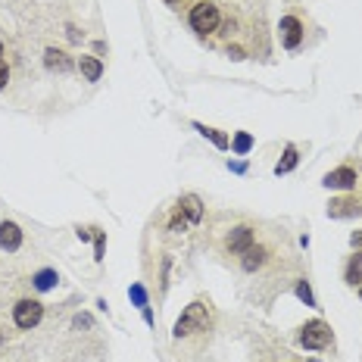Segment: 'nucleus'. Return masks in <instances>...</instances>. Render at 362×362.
<instances>
[{
  "mask_svg": "<svg viewBox=\"0 0 362 362\" xmlns=\"http://www.w3.org/2000/svg\"><path fill=\"white\" fill-rule=\"evenodd\" d=\"M210 325H212V312H210V306H206L203 300H194V303L187 306L184 312H181V319L175 321L172 334H175V338H187V334L206 331Z\"/></svg>",
  "mask_w": 362,
  "mask_h": 362,
  "instance_id": "nucleus-1",
  "label": "nucleus"
},
{
  "mask_svg": "<svg viewBox=\"0 0 362 362\" xmlns=\"http://www.w3.org/2000/svg\"><path fill=\"white\" fill-rule=\"evenodd\" d=\"M200 219H203V203H200L197 194H187V197L178 200V210L175 216H172V231H187L191 225H197Z\"/></svg>",
  "mask_w": 362,
  "mask_h": 362,
  "instance_id": "nucleus-2",
  "label": "nucleus"
},
{
  "mask_svg": "<svg viewBox=\"0 0 362 362\" xmlns=\"http://www.w3.org/2000/svg\"><path fill=\"white\" fill-rule=\"evenodd\" d=\"M187 22H191V29L197 31V35H212V31L219 29V22H222V16H219V6L216 3L203 0V3L191 6V16H187Z\"/></svg>",
  "mask_w": 362,
  "mask_h": 362,
  "instance_id": "nucleus-3",
  "label": "nucleus"
},
{
  "mask_svg": "<svg viewBox=\"0 0 362 362\" xmlns=\"http://www.w3.org/2000/svg\"><path fill=\"white\" fill-rule=\"evenodd\" d=\"M297 340H300V347H306V350H325V347L331 344V328H328L321 319H312L300 328Z\"/></svg>",
  "mask_w": 362,
  "mask_h": 362,
  "instance_id": "nucleus-4",
  "label": "nucleus"
},
{
  "mask_svg": "<svg viewBox=\"0 0 362 362\" xmlns=\"http://www.w3.org/2000/svg\"><path fill=\"white\" fill-rule=\"evenodd\" d=\"M44 319V306L38 303V300H19L16 306H13V321H16L19 328H35L38 321Z\"/></svg>",
  "mask_w": 362,
  "mask_h": 362,
  "instance_id": "nucleus-5",
  "label": "nucleus"
},
{
  "mask_svg": "<svg viewBox=\"0 0 362 362\" xmlns=\"http://www.w3.org/2000/svg\"><path fill=\"white\" fill-rule=\"evenodd\" d=\"M278 29H281V44H284L287 50H297L300 41H303V22H300L297 16H284Z\"/></svg>",
  "mask_w": 362,
  "mask_h": 362,
  "instance_id": "nucleus-6",
  "label": "nucleus"
},
{
  "mask_svg": "<svg viewBox=\"0 0 362 362\" xmlns=\"http://www.w3.org/2000/svg\"><path fill=\"white\" fill-rule=\"evenodd\" d=\"M325 187H334V191H350V187H356V172L350 169V166H340V169H331L321 181Z\"/></svg>",
  "mask_w": 362,
  "mask_h": 362,
  "instance_id": "nucleus-7",
  "label": "nucleus"
},
{
  "mask_svg": "<svg viewBox=\"0 0 362 362\" xmlns=\"http://www.w3.org/2000/svg\"><path fill=\"white\" fill-rule=\"evenodd\" d=\"M228 250L231 253H244V250H250L253 247V228L250 225H238V228H231L228 231Z\"/></svg>",
  "mask_w": 362,
  "mask_h": 362,
  "instance_id": "nucleus-8",
  "label": "nucleus"
},
{
  "mask_svg": "<svg viewBox=\"0 0 362 362\" xmlns=\"http://www.w3.org/2000/svg\"><path fill=\"white\" fill-rule=\"evenodd\" d=\"M22 247V228L16 222H0V250L16 253Z\"/></svg>",
  "mask_w": 362,
  "mask_h": 362,
  "instance_id": "nucleus-9",
  "label": "nucleus"
},
{
  "mask_svg": "<svg viewBox=\"0 0 362 362\" xmlns=\"http://www.w3.org/2000/svg\"><path fill=\"white\" fill-rule=\"evenodd\" d=\"M359 212H362V203L359 200H350V197L331 200V206H328V216L331 219H350V216H359Z\"/></svg>",
  "mask_w": 362,
  "mask_h": 362,
  "instance_id": "nucleus-10",
  "label": "nucleus"
},
{
  "mask_svg": "<svg viewBox=\"0 0 362 362\" xmlns=\"http://www.w3.org/2000/svg\"><path fill=\"white\" fill-rule=\"evenodd\" d=\"M266 256H269L266 247H250V250L240 253V266H244V272H256L266 266Z\"/></svg>",
  "mask_w": 362,
  "mask_h": 362,
  "instance_id": "nucleus-11",
  "label": "nucleus"
},
{
  "mask_svg": "<svg viewBox=\"0 0 362 362\" xmlns=\"http://www.w3.org/2000/svg\"><path fill=\"white\" fill-rule=\"evenodd\" d=\"M44 66H47V69L66 72V69H72V59L66 57L63 50H57V47H47V50H44Z\"/></svg>",
  "mask_w": 362,
  "mask_h": 362,
  "instance_id": "nucleus-12",
  "label": "nucleus"
},
{
  "mask_svg": "<svg viewBox=\"0 0 362 362\" xmlns=\"http://www.w3.org/2000/svg\"><path fill=\"white\" fill-rule=\"evenodd\" d=\"M78 69H82V75L88 82H100V75H103V63L97 57H82L78 59Z\"/></svg>",
  "mask_w": 362,
  "mask_h": 362,
  "instance_id": "nucleus-13",
  "label": "nucleus"
},
{
  "mask_svg": "<svg viewBox=\"0 0 362 362\" xmlns=\"http://www.w3.org/2000/svg\"><path fill=\"white\" fill-rule=\"evenodd\" d=\"M297 159H300V153H297V147L294 144H287L284 147V157L278 159V166H275V175H287V172L297 166Z\"/></svg>",
  "mask_w": 362,
  "mask_h": 362,
  "instance_id": "nucleus-14",
  "label": "nucleus"
},
{
  "mask_svg": "<svg viewBox=\"0 0 362 362\" xmlns=\"http://www.w3.org/2000/svg\"><path fill=\"white\" fill-rule=\"evenodd\" d=\"M194 129H197V131H200V135H203V138H210L212 144L219 147V150H228V138H225V135H222V131H219V129H210V125H203V122H194Z\"/></svg>",
  "mask_w": 362,
  "mask_h": 362,
  "instance_id": "nucleus-15",
  "label": "nucleus"
},
{
  "mask_svg": "<svg viewBox=\"0 0 362 362\" xmlns=\"http://www.w3.org/2000/svg\"><path fill=\"white\" fill-rule=\"evenodd\" d=\"M57 281H59V275L53 272V269H41V272L35 275V287H38V291H50Z\"/></svg>",
  "mask_w": 362,
  "mask_h": 362,
  "instance_id": "nucleus-16",
  "label": "nucleus"
},
{
  "mask_svg": "<svg viewBox=\"0 0 362 362\" xmlns=\"http://www.w3.org/2000/svg\"><path fill=\"white\" fill-rule=\"evenodd\" d=\"M347 281H350V284H362V253H356V256L347 263Z\"/></svg>",
  "mask_w": 362,
  "mask_h": 362,
  "instance_id": "nucleus-17",
  "label": "nucleus"
},
{
  "mask_svg": "<svg viewBox=\"0 0 362 362\" xmlns=\"http://www.w3.org/2000/svg\"><path fill=\"white\" fill-rule=\"evenodd\" d=\"M250 147H253V135H247V131H240V135H234V140H231V150L238 153V157H244V153H250Z\"/></svg>",
  "mask_w": 362,
  "mask_h": 362,
  "instance_id": "nucleus-18",
  "label": "nucleus"
},
{
  "mask_svg": "<svg viewBox=\"0 0 362 362\" xmlns=\"http://www.w3.org/2000/svg\"><path fill=\"white\" fill-rule=\"evenodd\" d=\"M297 297L303 300L306 306H312V310L319 306V303H316V294H312V287H310V281H306V278H303V281H297Z\"/></svg>",
  "mask_w": 362,
  "mask_h": 362,
  "instance_id": "nucleus-19",
  "label": "nucleus"
},
{
  "mask_svg": "<svg viewBox=\"0 0 362 362\" xmlns=\"http://www.w3.org/2000/svg\"><path fill=\"white\" fill-rule=\"evenodd\" d=\"M129 297H131V303H135L138 310H147V291H144V284H131Z\"/></svg>",
  "mask_w": 362,
  "mask_h": 362,
  "instance_id": "nucleus-20",
  "label": "nucleus"
},
{
  "mask_svg": "<svg viewBox=\"0 0 362 362\" xmlns=\"http://www.w3.org/2000/svg\"><path fill=\"white\" fill-rule=\"evenodd\" d=\"M103 250H106V234L100 231V234H97V240H94V259H97V263L103 259Z\"/></svg>",
  "mask_w": 362,
  "mask_h": 362,
  "instance_id": "nucleus-21",
  "label": "nucleus"
},
{
  "mask_svg": "<svg viewBox=\"0 0 362 362\" xmlns=\"http://www.w3.org/2000/svg\"><path fill=\"white\" fill-rule=\"evenodd\" d=\"M6 82H10V66L0 59V88H6Z\"/></svg>",
  "mask_w": 362,
  "mask_h": 362,
  "instance_id": "nucleus-22",
  "label": "nucleus"
},
{
  "mask_svg": "<svg viewBox=\"0 0 362 362\" xmlns=\"http://www.w3.org/2000/svg\"><path fill=\"white\" fill-rule=\"evenodd\" d=\"M350 244H353V250H356V253H362V231H353Z\"/></svg>",
  "mask_w": 362,
  "mask_h": 362,
  "instance_id": "nucleus-23",
  "label": "nucleus"
},
{
  "mask_svg": "<svg viewBox=\"0 0 362 362\" xmlns=\"http://www.w3.org/2000/svg\"><path fill=\"white\" fill-rule=\"evenodd\" d=\"M228 57H231V59H244V50H240V47H228Z\"/></svg>",
  "mask_w": 362,
  "mask_h": 362,
  "instance_id": "nucleus-24",
  "label": "nucleus"
},
{
  "mask_svg": "<svg viewBox=\"0 0 362 362\" xmlns=\"http://www.w3.org/2000/svg\"><path fill=\"white\" fill-rule=\"evenodd\" d=\"M166 3H181V0H166Z\"/></svg>",
  "mask_w": 362,
  "mask_h": 362,
  "instance_id": "nucleus-25",
  "label": "nucleus"
},
{
  "mask_svg": "<svg viewBox=\"0 0 362 362\" xmlns=\"http://www.w3.org/2000/svg\"><path fill=\"white\" fill-rule=\"evenodd\" d=\"M0 57H3V44H0Z\"/></svg>",
  "mask_w": 362,
  "mask_h": 362,
  "instance_id": "nucleus-26",
  "label": "nucleus"
},
{
  "mask_svg": "<svg viewBox=\"0 0 362 362\" xmlns=\"http://www.w3.org/2000/svg\"><path fill=\"white\" fill-rule=\"evenodd\" d=\"M359 297H362V284H359Z\"/></svg>",
  "mask_w": 362,
  "mask_h": 362,
  "instance_id": "nucleus-27",
  "label": "nucleus"
},
{
  "mask_svg": "<svg viewBox=\"0 0 362 362\" xmlns=\"http://www.w3.org/2000/svg\"><path fill=\"white\" fill-rule=\"evenodd\" d=\"M310 362H319V359H310Z\"/></svg>",
  "mask_w": 362,
  "mask_h": 362,
  "instance_id": "nucleus-28",
  "label": "nucleus"
}]
</instances>
